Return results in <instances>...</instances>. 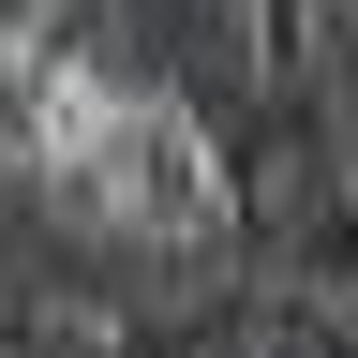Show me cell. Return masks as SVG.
Here are the masks:
<instances>
[{"label":"cell","instance_id":"cell-1","mask_svg":"<svg viewBox=\"0 0 358 358\" xmlns=\"http://www.w3.org/2000/svg\"><path fill=\"white\" fill-rule=\"evenodd\" d=\"M329 15L343 0H254V75H268V120L313 105V75H329Z\"/></svg>","mask_w":358,"mask_h":358}]
</instances>
